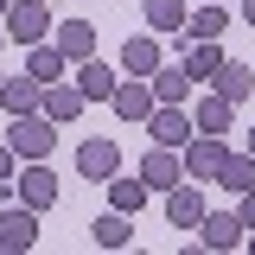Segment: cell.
Instances as JSON below:
<instances>
[{
	"label": "cell",
	"instance_id": "obj_14",
	"mask_svg": "<svg viewBox=\"0 0 255 255\" xmlns=\"http://www.w3.org/2000/svg\"><path fill=\"white\" fill-rule=\"evenodd\" d=\"M38 109H45L51 122H77V115H83V90L58 77V83H45V102H38Z\"/></svg>",
	"mask_w": 255,
	"mask_h": 255
},
{
	"label": "cell",
	"instance_id": "obj_5",
	"mask_svg": "<svg viewBox=\"0 0 255 255\" xmlns=\"http://www.w3.org/2000/svg\"><path fill=\"white\" fill-rule=\"evenodd\" d=\"M166 223L172 230H198L204 223V191H198V179H179V185L166 191Z\"/></svg>",
	"mask_w": 255,
	"mask_h": 255
},
{
	"label": "cell",
	"instance_id": "obj_13",
	"mask_svg": "<svg viewBox=\"0 0 255 255\" xmlns=\"http://www.w3.org/2000/svg\"><path fill=\"white\" fill-rule=\"evenodd\" d=\"M198 230H204V249H236L243 243V217L236 211H204Z\"/></svg>",
	"mask_w": 255,
	"mask_h": 255
},
{
	"label": "cell",
	"instance_id": "obj_18",
	"mask_svg": "<svg viewBox=\"0 0 255 255\" xmlns=\"http://www.w3.org/2000/svg\"><path fill=\"white\" fill-rule=\"evenodd\" d=\"M58 51H64L70 64L96 58V26H83V19H70V26H58Z\"/></svg>",
	"mask_w": 255,
	"mask_h": 255
},
{
	"label": "cell",
	"instance_id": "obj_1",
	"mask_svg": "<svg viewBox=\"0 0 255 255\" xmlns=\"http://www.w3.org/2000/svg\"><path fill=\"white\" fill-rule=\"evenodd\" d=\"M6 147L19 159H45L51 147H58V122L38 109V115H13V128H6Z\"/></svg>",
	"mask_w": 255,
	"mask_h": 255
},
{
	"label": "cell",
	"instance_id": "obj_29",
	"mask_svg": "<svg viewBox=\"0 0 255 255\" xmlns=\"http://www.w3.org/2000/svg\"><path fill=\"white\" fill-rule=\"evenodd\" d=\"M243 19H249V26H255V0H243Z\"/></svg>",
	"mask_w": 255,
	"mask_h": 255
},
{
	"label": "cell",
	"instance_id": "obj_30",
	"mask_svg": "<svg viewBox=\"0 0 255 255\" xmlns=\"http://www.w3.org/2000/svg\"><path fill=\"white\" fill-rule=\"evenodd\" d=\"M6 6H13V0H0V19H6Z\"/></svg>",
	"mask_w": 255,
	"mask_h": 255
},
{
	"label": "cell",
	"instance_id": "obj_26",
	"mask_svg": "<svg viewBox=\"0 0 255 255\" xmlns=\"http://www.w3.org/2000/svg\"><path fill=\"white\" fill-rule=\"evenodd\" d=\"M223 26H230V19H223V6H217V0H211V6H198V13L185 19V32H191V38H217Z\"/></svg>",
	"mask_w": 255,
	"mask_h": 255
},
{
	"label": "cell",
	"instance_id": "obj_12",
	"mask_svg": "<svg viewBox=\"0 0 255 255\" xmlns=\"http://www.w3.org/2000/svg\"><path fill=\"white\" fill-rule=\"evenodd\" d=\"M77 90H83V102H109V96L122 90V77H115L109 64H96V58H83V64H77Z\"/></svg>",
	"mask_w": 255,
	"mask_h": 255
},
{
	"label": "cell",
	"instance_id": "obj_6",
	"mask_svg": "<svg viewBox=\"0 0 255 255\" xmlns=\"http://www.w3.org/2000/svg\"><path fill=\"white\" fill-rule=\"evenodd\" d=\"M140 179H147L153 191H172L179 179H185V153H179V147H159V140H153V153L140 159Z\"/></svg>",
	"mask_w": 255,
	"mask_h": 255
},
{
	"label": "cell",
	"instance_id": "obj_9",
	"mask_svg": "<svg viewBox=\"0 0 255 255\" xmlns=\"http://www.w3.org/2000/svg\"><path fill=\"white\" fill-rule=\"evenodd\" d=\"M77 172H83V179H115V172H122V147H115V140H83V147H77Z\"/></svg>",
	"mask_w": 255,
	"mask_h": 255
},
{
	"label": "cell",
	"instance_id": "obj_22",
	"mask_svg": "<svg viewBox=\"0 0 255 255\" xmlns=\"http://www.w3.org/2000/svg\"><path fill=\"white\" fill-rule=\"evenodd\" d=\"M147 179H122V172H115V179H109V204H115V211H128V217H134V211H140V204H147Z\"/></svg>",
	"mask_w": 255,
	"mask_h": 255
},
{
	"label": "cell",
	"instance_id": "obj_2",
	"mask_svg": "<svg viewBox=\"0 0 255 255\" xmlns=\"http://www.w3.org/2000/svg\"><path fill=\"white\" fill-rule=\"evenodd\" d=\"M147 134H153L159 147H185L191 134H198V115H185V102H159L153 115H147Z\"/></svg>",
	"mask_w": 255,
	"mask_h": 255
},
{
	"label": "cell",
	"instance_id": "obj_17",
	"mask_svg": "<svg viewBox=\"0 0 255 255\" xmlns=\"http://www.w3.org/2000/svg\"><path fill=\"white\" fill-rule=\"evenodd\" d=\"M64 64H70V58H64L58 45H26V77H38V83H58Z\"/></svg>",
	"mask_w": 255,
	"mask_h": 255
},
{
	"label": "cell",
	"instance_id": "obj_3",
	"mask_svg": "<svg viewBox=\"0 0 255 255\" xmlns=\"http://www.w3.org/2000/svg\"><path fill=\"white\" fill-rule=\"evenodd\" d=\"M223 159H230V147H223V134H198V140H185V179H217Z\"/></svg>",
	"mask_w": 255,
	"mask_h": 255
},
{
	"label": "cell",
	"instance_id": "obj_7",
	"mask_svg": "<svg viewBox=\"0 0 255 255\" xmlns=\"http://www.w3.org/2000/svg\"><path fill=\"white\" fill-rule=\"evenodd\" d=\"M109 109H115L122 122H147V115L159 109V96H153V83H140V77H128L122 90L109 96Z\"/></svg>",
	"mask_w": 255,
	"mask_h": 255
},
{
	"label": "cell",
	"instance_id": "obj_15",
	"mask_svg": "<svg viewBox=\"0 0 255 255\" xmlns=\"http://www.w3.org/2000/svg\"><path fill=\"white\" fill-rule=\"evenodd\" d=\"M179 64H185V77H191V83H211V77L223 70V51H217V38H198V45H191Z\"/></svg>",
	"mask_w": 255,
	"mask_h": 255
},
{
	"label": "cell",
	"instance_id": "obj_4",
	"mask_svg": "<svg viewBox=\"0 0 255 255\" xmlns=\"http://www.w3.org/2000/svg\"><path fill=\"white\" fill-rule=\"evenodd\" d=\"M45 32H51V13H45L38 0H13V6H6V38H13V45H38Z\"/></svg>",
	"mask_w": 255,
	"mask_h": 255
},
{
	"label": "cell",
	"instance_id": "obj_8",
	"mask_svg": "<svg viewBox=\"0 0 255 255\" xmlns=\"http://www.w3.org/2000/svg\"><path fill=\"white\" fill-rule=\"evenodd\" d=\"M38 243V211H0V255H19V249H32Z\"/></svg>",
	"mask_w": 255,
	"mask_h": 255
},
{
	"label": "cell",
	"instance_id": "obj_31",
	"mask_svg": "<svg viewBox=\"0 0 255 255\" xmlns=\"http://www.w3.org/2000/svg\"><path fill=\"white\" fill-rule=\"evenodd\" d=\"M249 153H255V134H249Z\"/></svg>",
	"mask_w": 255,
	"mask_h": 255
},
{
	"label": "cell",
	"instance_id": "obj_10",
	"mask_svg": "<svg viewBox=\"0 0 255 255\" xmlns=\"http://www.w3.org/2000/svg\"><path fill=\"white\" fill-rule=\"evenodd\" d=\"M0 102H6V115H38L45 83H38V77H6V83H0Z\"/></svg>",
	"mask_w": 255,
	"mask_h": 255
},
{
	"label": "cell",
	"instance_id": "obj_19",
	"mask_svg": "<svg viewBox=\"0 0 255 255\" xmlns=\"http://www.w3.org/2000/svg\"><path fill=\"white\" fill-rule=\"evenodd\" d=\"M122 70H128V77H153V70H159V45H153V38H128V45H122Z\"/></svg>",
	"mask_w": 255,
	"mask_h": 255
},
{
	"label": "cell",
	"instance_id": "obj_23",
	"mask_svg": "<svg viewBox=\"0 0 255 255\" xmlns=\"http://www.w3.org/2000/svg\"><path fill=\"white\" fill-rule=\"evenodd\" d=\"M96 249H128L134 243V230H128V211H109V217H96Z\"/></svg>",
	"mask_w": 255,
	"mask_h": 255
},
{
	"label": "cell",
	"instance_id": "obj_33",
	"mask_svg": "<svg viewBox=\"0 0 255 255\" xmlns=\"http://www.w3.org/2000/svg\"><path fill=\"white\" fill-rule=\"evenodd\" d=\"M0 83H6V77H0Z\"/></svg>",
	"mask_w": 255,
	"mask_h": 255
},
{
	"label": "cell",
	"instance_id": "obj_24",
	"mask_svg": "<svg viewBox=\"0 0 255 255\" xmlns=\"http://www.w3.org/2000/svg\"><path fill=\"white\" fill-rule=\"evenodd\" d=\"M153 96H159V102H185V96H191L185 64H159V70H153Z\"/></svg>",
	"mask_w": 255,
	"mask_h": 255
},
{
	"label": "cell",
	"instance_id": "obj_34",
	"mask_svg": "<svg viewBox=\"0 0 255 255\" xmlns=\"http://www.w3.org/2000/svg\"><path fill=\"white\" fill-rule=\"evenodd\" d=\"M249 249H255V243H249Z\"/></svg>",
	"mask_w": 255,
	"mask_h": 255
},
{
	"label": "cell",
	"instance_id": "obj_32",
	"mask_svg": "<svg viewBox=\"0 0 255 255\" xmlns=\"http://www.w3.org/2000/svg\"><path fill=\"white\" fill-rule=\"evenodd\" d=\"M0 38H6V32H0Z\"/></svg>",
	"mask_w": 255,
	"mask_h": 255
},
{
	"label": "cell",
	"instance_id": "obj_25",
	"mask_svg": "<svg viewBox=\"0 0 255 255\" xmlns=\"http://www.w3.org/2000/svg\"><path fill=\"white\" fill-rule=\"evenodd\" d=\"M147 26L153 32H179L185 26V0H147Z\"/></svg>",
	"mask_w": 255,
	"mask_h": 255
},
{
	"label": "cell",
	"instance_id": "obj_27",
	"mask_svg": "<svg viewBox=\"0 0 255 255\" xmlns=\"http://www.w3.org/2000/svg\"><path fill=\"white\" fill-rule=\"evenodd\" d=\"M13 159H19L13 147H0V185H13Z\"/></svg>",
	"mask_w": 255,
	"mask_h": 255
},
{
	"label": "cell",
	"instance_id": "obj_21",
	"mask_svg": "<svg viewBox=\"0 0 255 255\" xmlns=\"http://www.w3.org/2000/svg\"><path fill=\"white\" fill-rule=\"evenodd\" d=\"M217 185L236 191V198H243V191H255V153H230V159H223V172H217Z\"/></svg>",
	"mask_w": 255,
	"mask_h": 255
},
{
	"label": "cell",
	"instance_id": "obj_16",
	"mask_svg": "<svg viewBox=\"0 0 255 255\" xmlns=\"http://www.w3.org/2000/svg\"><path fill=\"white\" fill-rule=\"evenodd\" d=\"M230 115H236V102L223 90H211L204 102H198V134H230Z\"/></svg>",
	"mask_w": 255,
	"mask_h": 255
},
{
	"label": "cell",
	"instance_id": "obj_20",
	"mask_svg": "<svg viewBox=\"0 0 255 255\" xmlns=\"http://www.w3.org/2000/svg\"><path fill=\"white\" fill-rule=\"evenodd\" d=\"M211 83H217L230 102H243V96H255V70H249V64H236V58H223V70L211 77Z\"/></svg>",
	"mask_w": 255,
	"mask_h": 255
},
{
	"label": "cell",
	"instance_id": "obj_28",
	"mask_svg": "<svg viewBox=\"0 0 255 255\" xmlns=\"http://www.w3.org/2000/svg\"><path fill=\"white\" fill-rule=\"evenodd\" d=\"M236 217H243V230H255V191H243V211Z\"/></svg>",
	"mask_w": 255,
	"mask_h": 255
},
{
	"label": "cell",
	"instance_id": "obj_11",
	"mask_svg": "<svg viewBox=\"0 0 255 255\" xmlns=\"http://www.w3.org/2000/svg\"><path fill=\"white\" fill-rule=\"evenodd\" d=\"M19 191H26L32 211H51L58 204V179L45 172V159H26V172H19Z\"/></svg>",
	"mask_w": 255,
	"mask_h": 255
}]
</instances>
